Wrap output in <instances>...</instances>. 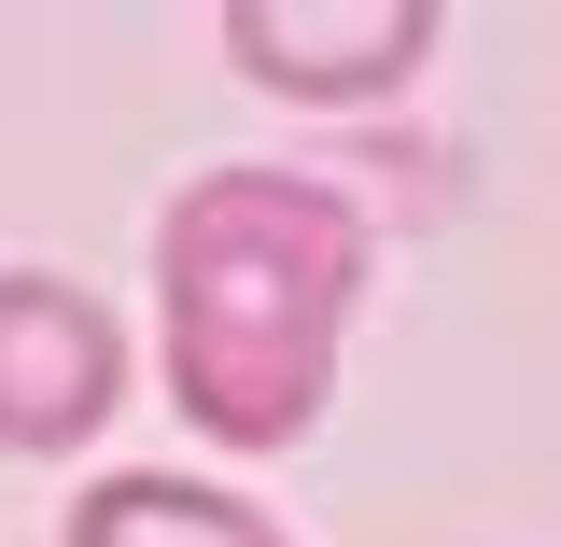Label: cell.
Instances as JSON below:
<instances>
[{
	"mask_svg": "<svg viewBox=\"0 0 561 547\" xmlns=\"http://www.w3.org/2000/svg\"><path fill=\"white\" fill-rule=\"evenodd\" d=\"M351 295H365V210L323 169H197L154 210L169 408L210 449H295L337 394Z\"/></svg>",
	"mask_w": 561,
	"mask_h": 547,
	"instance_id": "cell-1",
	"label": "cell"
},
{
	"mask_svg": "<svg viewBox=\"0 0 561 547\" xmlns=\"http://www.w3.org/2000/svg\"><path fill=\"white\" fill-rule=\"evenodd\" d=\"M210 29L280 99H393L435 57V0H225Z\"/></svg>",
	"mask_w": 561,
	"mask_h": 547,
	"instance_id": "cell-3",
	"label": "cell"
},
{
	"mask_svg": "<svg viewBox=\"0 0 561 547\" xmlns=\"http://www.w3.org/2000/svg\"><path fill=\"white\" fill-rule=\"evenodd\" d=\"M57 547H295L267 520V505H239V491H210V478H99L84 505H70V534Z\"/></svg>",
	"mask_w": 561,
	"mask_h": 547,
	"instance_id": "cell-4",
	"label": "cell"
},
{
	"mask_svg": "<svg viewBox=\"0 0 561 547\" xmlns=\"http://www.w3.org/2000/svg\"><path fill=\"white\" fill-rule=\"evenodd\" d=\"M127 408V338L113 309L57 267H0V449L57 464Z\"/></svg>",
	"mask_w": 561,
	"mask_h": 547,
	"instance_id": "cell-2",
	"label": "cell"
}]
</instances>
